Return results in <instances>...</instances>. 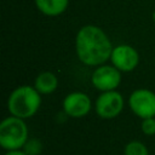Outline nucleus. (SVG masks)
I'll return each instance as SVG.
<instances>
[{
	"label": "nucleus",
	"mask_w": 155,
	"mask_h": 155,
	"mask_svg": "<svg viewBox=\"0 0 155 155\" xmlns=\"http://www.w3.org/2000/svg\"><path fill=\"white\" fill-rule=\"evenodd\" d=\"M4 155H27L22 149H18V150H7Z\"/></svg>",
	"instance_id": "nucleus-14"
},
{
	"label": "nucleus",
	"mask_w": 155,
	"mask_h": 155,
	"mask_svg": "<svg viewBox=\"0 0 155 155\" xmlns=\"http://www.w3.org/2000/svg\"><path fill=\"white\" fill-rule=\"evenodd\" d=\"M22 150L27 155H39L42 150V144L36 138H29L24 144V147L22 148Z\"/></svg>",
	"instance_id": "nucleus-12"
},
{
	"label": "nucleus",
	"mask_w": 155,
	"mask_h": 155,
	"mask_svg": "<svg viewBox=\"0 0 155 155\" xmlns=\"http://www.w3.org/2000/svg\"><path fill=\"white\" fill-rule=\"evenodd\" d=\"M75 48L79 59L86 65H101L110 59L113 45L107 34L96 25H84L76 35Z\"/></svg>",
	"instance_id": "nucleus-1"
},
{
	"label": "nucleus",
	"mask_w": 155,
	"mask_h": 155,
	"mask_svg": "<svg viewBox=\"0 0 155 155\" xmlns=\"http://www.w3.org/2000/svg\"><path fill=\"white\" fill-rule=\"evenodd\" d=\"M41 104L39 91L31 86H19L12 91L7 101V109L12 116L28 119L36 114Z\"/></svg>",
	"instance_id": "nucleus-2"
},
{
	"label": "nucleus",
	"mask_w": 155,
	"mask_h": 155,
	"mask_svg": "<svg viewBox=\"0 0 155 155\" xmlns=\"http://www.w3.org/2000/svg\"><path fill=\"white\" fill-rule=\"evenodd\" d=\"M91 81L92 85L102 92L113 91L121 82V73L114 65H101L92 73Z\"/></svg>",
	"instance_id": "nucleus-6"
},
{
	"label": "nucleus",
	"mask_w": 155,
	"mask_h": 155,
	"mask_svg": "<svg viewBox=\"0 0 155 155\" xmlns=\"http://www.w3.org/2000/svg\"><path fill=\"white\" fill-rule=\"evenodd\" d=\"M96 113L102 119H114L124 109V98L117 91H107L99 94L96 101Z\"/></svg>",
	"instance_id": "nucleus-5"
},
{
	"label": "nucleus",
	"mask_w": 155,
	"mask_h": 155,
	"mask_svg": "<svg viewBox=\"0 0 155 155\" xmlns=\"http://www.w3.org/2000/svg\"><path fill=\"white\" fill-rule=\"evenodd\" d=\"M153 21H154V23H155V11L153 12Z\"/></svg>",
	"instance_id": "nucleus-15"
},
{
	"label": "nucleus",
	"mask_w": 155,
	"mask_h": 155,
	"mask_svg": "<svg viewBox=\"0 0 155 155\" xmlns=\"http://www.w3.org/2000/svg\"><path fill=\"white\" fill-rule=\"evenodd\" d=\"M28 139V127L23 119L11 115L1 121L0 145L6 151L22 149Z\"/></svg>",
	"instance_id": "nucleus-3"
},
{
	"label": "nucleus",
	"mask_w": 155,
	"mask_h": 155,
	"mask_svg": "<svg viewBox=\"0 0 155 155\" xmlns=\"http://www.w3.org/2000/svg\"><path fill=\"white\" fill-rule=\"evenodd\" d=\"M125 155H149L147 145L139 140H131L125 145Z\"/></svg>",
	"instance_id": "nucleus-11"
},
{
	"label": "nucleus",
	"mask_w": 155,
	"mask_h": 155,
	"mask_svg": "<svg viewBox=\"0 0 155 155\" xmlns=\"http://www.w3.org/2000/svg\"><path fill=\"white\" fill-rule=\"evenodd\" d=\"M140 130L147 136H154L155 134V116L143 119L140 124Z\"/></svg>",
	"instance_id": "nucleus-13"
},
{
	"label": "nucleus",
	"mask_w": 155,
	"mask_h": 155,
	"mask_svg": "<svg viewBox=\"0 0 155 155\" xmlns=\"http://www.w3.org/2000/svg\"><path fill=\"white\" fill-rule=\"evenodd\" d=\"M57 86H58V79L51 71H44V73L39 74L34 82V87L41 94L52 93L53 91H56Z\"/></svg>",
	"instance_id": "nucleus-10"
},
{
	"label": "nucleus",
	"mask_w": 155,
	"mask_h": 155,
	"mask_svg": "<svg viewBox=\"0 0 155 155\" xmlns=\"http://www.w3.org/2000/svg\"><path fill=\"white\" fill-rule=\"evenodd\" d=\"M91 107V99L84 92H71L63 101V110L70 117H84Z\"/></svg>",
	"instance_id": "nucleus-8"
},
{
	"label": "nucleus",
	"mask_w": 155,
	"mask_h": 155,
	"mask_svg": "<svg viewBox=\"0 0 155 155\" xmlns=\"http://www.w3.org/2000/svg\"><path fill=\"white\" fill-rule=\"evenodd\" d=\"M110 61L120 71H132L138 65L139 54L132 46L122 44L113 48Z\"/></svg>",
	"instance_id": "nucleus-7"
},
{
	"label": "nucleus",
	"mask_w": 155,
	"mask_h": 155,
	"mask_svg": "<svg viewBox=\"0 0 155 155\" xmlns=\"http://www.w3.org/2000/svg\"><path fill=\"white\" fill-rule=\"evenodd\" d=\"M69 0H35V5L40 12L46 16H58L68 7Z\"/></svg>",
	"instance_id": "nucleus-9"
},
{
	"label": "nucleus",
	"mask_w": 155,
	"mask_h": 155,
	"mask_svg": "<svg viewBox=\"0 0 155 155\" xmlns=\"http://www.w3.org/2000/svg\"><path fill=\"white\" fill-rule=\"evenodd\" d=\"M128 105L134 115L147 119L155 116V93L147 88H139L131 93Z\"/></svg>",
	"instance_id": "nucleus-4"
}]
</instances>
